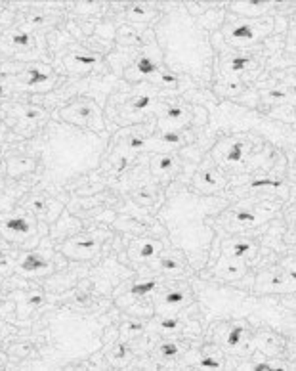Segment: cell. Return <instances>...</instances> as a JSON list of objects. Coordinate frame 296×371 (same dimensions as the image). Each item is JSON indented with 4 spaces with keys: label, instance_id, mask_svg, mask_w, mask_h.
<instances>
[{
    "label": "cell",
    "instance_id": "obj_32",
    "mask_svg": "<svg viewBox=\"0 0 296 371\" xmlns=\"http://www.w3.org/2000/svg\"><path fill=\"white\" fill-rule=\"evenodd\" d=\"M214 88H216L218 94H224V96H237V94L243 92L245 84H243V81L237 79V77H230V79H224L222 83L216 84Z\"/></svg>",
    "mask_w": 296,
    "mask_h": 371
},
{
    "label": "cell",
    "instance_id": "obj_42",
    "mask_svg": "<svg viewBox=\"0 0 296 371\" xmlns=\"http://www.w3.org/2000/svg\"><path fill=\"white\" fill-rule=\"evenodd\" d=\"M266 99H270V102H283V99H288L290 98V94H288L287 88H273V91H268L266 94Z\"/></svg>",
    "mask_w": 296,
    "mask_h": 371
},
{
    "label": "cell",
    "instance_id": "obj_17",
    "mask_svg": "<svg viewBox=\"0 0 296 371\" xmlns=\"http://www.w3.org/2000/svg\"><path fill=\"white\" fill-rule=\"evenodd\" d=\"M155 111H159V121L165 126L166 123L172 124V126H184V124L190 121V108L186 106H176V104H168V106H161L157 102Z\"/></svg>",
    "mask_w": 296,
    "mask_h": 371
},
{
    "label": "cell",
    "instance_id": "obj_29",
    "mask_svg": "<svg viewBox=\"0 0 296 371\" xmlns=\"http://www.w3.org/2000/svg\"><path fill=\"white\" fill-rule=\"evenodd\" d=\"M96 64H99L98 56H94V54H83V52L73 54V56H69V58L66 59L67 69H71V71L90 69V67H94Z\"/></svg>",
    "mask_w": 296,
    "mask_h": 371
},
{
    "label": "cell",
    "instance_id": "obj_20",
    "mask_svg": "<svg viewBox=\"0 0 296 371\" xmlns=\"http://www.w3.org/2000/svg\"><path fill=\"white\" fill-rule=\"evenodd\" d=\"M16 81L17 88H23V91H29V88H37V86H41V84L46 83H54V77L46 71H42L41 67H29L25 73L17 75L14 77Z\"/></svg>",
    "mask_w": 296,
    "mask_h": 371
},
{
    "label": "cell",
    "instance_id": "obj_6",
    "mask_svg": "<svg viewBox=\"0 0 296 371\" xmlns=\"http://www.w3.org/2000/svg\"><path fill=\"white\" fill-rule=\"evenodd\" d=\"M124 79L130 81V83L148 79L151 83L159 84V86H166V88H176V86L180 84L178 75L163 69V67L157 64L155 59L149 58V56H140V58L134 59L130 66L126 67Z\"/></svg>",
    "mask_w": 296,
    "mask_h": 371
},
{
    "label": "cell",
    "instance_id": "obj_22",
    "mask_svg": "<svg viewBox=\"0 0 296 371\" xmlns=\"http://www.w3.org/2000/svg\"><path fill=\"white\" fill-rule=\"evenodd\" d=\"M37 161L29 155H10L6 159V171L12 178H19L27 173H33Z\"/></svg>",
    "mask_w": 296,
    "mask_h": 371
},
{
    "label": "cell",
    "instance_id": "obj_50",
    "mask_svg": "<svg viewBox=\"0 0 296 371\" xmlns=\"http://www.w3.org/2000/svg\"><path fill=\"white\" fill-rule=\"evenodd\" d=\"M2 278H4V272L0 270V283H2Z\"/></svg>",
    "mask_w": 296,
    "mask_h": 371
},
{
    "label": "cell",
    "instance_id": "obj_34",
    "mask_svg": "<svg viewBox=\"0 0 296 371\" xmlns=\"http://www.w3.org/2000/svg\"><path fill=\"white\" fill-rule=\"evenodd\" d=\"M157 285H159V281L157 280L140 281V283H136V285H132V287L128 289V297H130L132 301H138V298L148 297V295H151V293L155 291Z\"/></svg>",
    "mask_w": 296,
    "mask_h": 371
},
{
    "label": "cell",
    "instance_id": "obj_4",
    "mask_svg": "<svg viewBox=\"0 0 296 371\" xmlns=\"http://www.w3.org/2000/svg\"><path fill=\"white\" fill-rule=\"evenodd\" d=\"M273 31L272 17H262V19H243V17H233L231 21L224 27V39L226 42L233 44L235 48H250L256 42L266 39Z\"/></svg>",
    "mask_w": 296,
    "mask_h": 371
},
{
    "label": "cell",
    "instance_id": "obj_27",
    "mask_svg": "<svg viewBox=\"0 0 296 371\" xmlns=\"http://www.w3.org/2000/svg\"><path fill=\"white\" fill-rule=\"evenodd\" d=\"M151 263H155L157 268H161V270L168 274V276H178V274L184 270V260H181L180 256L170 255V253H161V255L157 256L155 260H151Z\"/></svg>",
    "mask_w": 296,
    "mask_h": 371
},
{
    "label": "cell",
    "instance_id": "obj_1",
    "mask_svg": "<svg viewBox=\"0 0 296 371\" xmlns=\"http://www.w3.org/2000/svg\"><path fill=\"white\" fill-rule=\"evenodd\" d=\"M228 201L222 198H201L191 191H180L166 201L161 211V220L168 230L170 243L184 251L193 268H205L210 256L214 231L206 218L224 211Z\"/></svg>",
    "mask_w": 296,
    "mask_h": 371
},
{
    "label": "cell",
    "instance_id": "obj_26",
    "mask_svg": "<svg viewBox=\"0 0 296 371\" xmlns=\"http://www.w3.org/2000/svg\"><path fill=\"white\" fill-rule=\"evenodd\" d=\"M132 356H134V350L130 348V345L121 341V343H117L115 347L107 352V360H109V363L113 368H123V365L130 362Z\"/></svg>",
    "mask_w": 296,
    "mask_h": 371
},
{
    "label": "cell",
    "instance_id": "obj_47",
    "mask_svg": "<svg viewBox=\"0 0 296 371\" xmlns=\"http://www.w3.org/2000/svg\"><path fill=\"white\" fill-rule=\"evenodd\" d=\"M12 96V86L6 83H0V99H6Z\"/></svg>",
    "mask_w": 296,
    "mask_h": 371
},
{
    "label": "cell",
    "instance_id": "obj_16",
    "mask_svg": "<svg viewBox=\"0 0 296 371\" xmlns=\"http://www.w3.org/2000/svg\"><path fill=\"white\" fill-rule=\"evenodd\" d=\"M256 249L258 247H256V243L253 240H231L224 243L222 253L226 258L245 263V260L256 255Z\"/></svg>",
    "mask_w": 296,
    "mask_h": 371
},
{
    "label": "cell",
    "instance_id": "obj_14",
    "mask_svg": "<svg viewBox=\"0 0 296 371\" xmlns=\"http://www.w3.org/2000/svg\"><path fill=\"white\" fill-rule=\"evenodd\" d=\"M10 113L16 117L17 123L21 126H34V124L44 123L48 119V111L41 106H33V104H19L10 109Z\"/></svg>",
    "mask_w": 296,
    "mask_h": 371
},
{
    "label": "cell",
    "instance_id": "obj_2",
    "mask_svg": "<svg viewBox=\"0 0 296 371\" xmlns=\"http://www.w3.org/2000/svg\"><path fill=\"white\" fill-rule=\"evenodd\" d=\"M157 42L166 67L206 81L210 77L214 52L206 31L186 6H174L157 25Z\"/></svg>",
    "mask_w": 296,
    "mask_h": 371
},
{
    "label": "cell",
    "instance_id": "obj_46",
    "mask_svg": "<svg viewBox=\"0 0 296 371\" xmlns=\"http://www.w3.org/2000/svg\"><path fill=\"white\" fill-rule=\"evenodd\" d=\"M46 21V17L41 16V14H31V16H27V23L29 25H42Z\"/></svg>",
    "mask_w": 296,
    "mask_h": 371
},
{
    "label": "cell",
    "instance_id": "obj_10",
    "mask_svg": "<svg viewBox=\"0 0 296 371\" xmlns=\"http://www.w3.org/2000/svg\"><path fill=\"white\" fill-rule=\"evenodd\" d=\"M213 155L222 167L243 165L248 155V142L239 138V140H231L228 144H220Z\"/></svg>",
    "mask_w": 296,
    "mask_h": 371
},
{
    "label": "cell",
    "instance_id": "obj_35",
    "mask_svg": "<svg viewBox=\"0 0 296 371\" xmlns=\"http://www.w3.org/2000/svg\"><path fill=\"white\" fill-rule=\"evenodd\" d=\"M184 142H186V136H184L180 131H176V129L165 131L157 138V144H159V146H165V148H176V146H181Z\"/></svg>",
    "mask_w": 296,
    "mask_h": 371
},
{
    "label": "cell",
    "instance_id": "obj_36",
    "mask_svg": "<svg viewBox=\"0 0 296 371\" xmlns=\"http://www.w3.org/2000/svg\"><path fill=\"white\" fill-rule=\"evenodd\" d=\"M153 138H148L146 134H138V136H130L128 140H126V149L130 151V153H136V151H144V149L148 148L149 144H151Z\"/></svg>",
    "mask_w": 296,
    "mask_h": 371
},
{
    "label": "cell",
    "instance_id": "obj_40",
    "mask_svg": "<svg viewBox=\"0 0 296 371\" xmlns=\"http://www.w3.org/2000/svg\"><path fill=\"white\" fill-rule=\"evenodd\" d=\"M181 320L180 318H174V316H168V318H163L161 322H159V327L161 331H165V333H174V331H178L181 327Z\"/></svg>",
    "mask_w": 296,
    "mask_h": 371
},
{
    "label": "cell",
    "instance_id": "obj_39",
    "mask_svg": "<svg viewBox=\"0 0 296 371\" xmlns=\"http://www.w3.org/2000/svg\"><path fill=\"white\" fill-rule=\"evenodd\" d=\"M157 354L161 356V358H174V356L181 354V348L178 343H174V341H165V343H161L159 348H157Z\"/></svg>",
    "mask_w": 296,
    "mask_h": 371
},
{
    "label": "cell",
    "instance_id": "obj_3",
    "mask_svg": "<svg viewBox=\"0 0 296 371\" xmlns=\"http://www.w3.org/2000/svg\"><path fill=\"white\" fill-rule=\"evenodd\" d=\"M103 149L106 142L96 132L81 131L73 124L48 123L41 138L44 178L66 182L92 171L99 165Z\"/></svg>",
    "mask_w": 296,
    "mask_h": 371
},
{
    "label": "cell",
    "instance_id": "obj_23",
    "mask_svg": "<svg viewBox=\"0 0 296 371\" xmlns=\"http://www.w3.org/2000/svg\"><path fill=\"white\" fill-rule=\"evenodd\" d=\"M190 301V293L186 289H170L166 291L163 298L159 301V310L161 312H168V310H178L181 306Z\"/></svg>",
    "mask_w": 296,
    "mask_h": 371
},
{
    "label": "cell",
    "instance_id": "obj_28",
    "mask_svg": "<svg viewBox=\"0 0 296 371\" xmlns=\"http://www.w3.org/2000/svg\"><path fill=\"white\" fill-rule=\"evenodd\" d=\"M178 167V159L170 153H157L151 161V171L157 176H165V174L172 173Z\"/></svg>",
    "mask_w": 296,
    "mask_h": 371
},
{
    "label": "cell",
    "instance_id": "obj_13",
    "mask_svg": "<svg viewBox=\"0 0 296 371\" xmlns=\"http://www.w3.org/2000/svg\"><path fill=\"white\" fill-rule=\"evenodd\" d=\"M163 243L159 240L132 241L128 247V258L132 263H151L163 253Z\"/></svg>",
    "mask_w": 296,
    "mask_h": 371
},
{
    "label": "cell",
    "instance_id": "obj_44",
    "mask_svg": "<svg viewBox=\"0 0 296 371\" xmlns=\"http://www.w3.org/2000/svg\"><path fill=\"white\" fill-rule=\"evenodd\" d=\"M44 301H46L44 295L37 291L33 295H29V298H27V306H29V308H41V306L44 305Z\"/></svg>",
    "mask_w": 296,
    "mask_h": 371
},
{
    "label": "cell",
    "instance_id": "obj_45",
    "mask_svg": "<svg viewBox=\"0 0 296 371\" xmlns=\"http://www.w3.org/2000/svg\"><path fill=\"white\" fill-rule=\"evenodd\" d=\"M10 352H17L14 356H19V358H25V356H29L33 352V347H29V345H16V347H12Z\"/></svg>",
    "mask_w": 296,
    "mask_h": 371
},
{
    "label": "cell",
    "instance_id": "obj_30",
    "mask_svg": "<svg viewBox=\"0 0 296 371\" xmlns=\"http://www.w3.org/2000/svg\"><path fill=\"white\" fill-rule=\"evenodd\" d=\"M245 337H247V327L243 323H235L224 337V345L228 350H237L243 343H245Z\"/></svg>",
    "mask_w": 296,
    "mask_h": 371
},
{
    "label": "cell",
    "instance_id": "obj_7",
    "mask_svg": "<svg viewBox=\"0 0 296 371\" xmlns=\"http://www.w3.org/2000/svg\"><path fill=\"white\" fill-rule=\"evenodd\" d=\"M109 240V231L106 230H90L86 234H79L71 240H67L61 245V253L69 258L77 260H88L96 256L103 247V243Z\"/></svg>",
    "mask_w": 296,
    "mask_h": 371
},
{
    "label": "cell",
    "instance_id": "obj_9",
    "mask_svg": "<svg viewBox=\"0 0 296 371\" xmlns=\"http://www.w3.org/2000/svg\"><path fill=\"white\" fill-rule=\"evenodd\" d=\"M293 291H295L293 278H288L287 274L277 268L266 270L256 280V293H293Z\"/></svg>",
    "mask_w": 296,
    "mask_h": 371
},
{
    "label": "cell",
    "instance_id": "obj_24",
    "mask_svg": "<svg viewBox=\"0 0 296 371\" xmlns=\"http://www.w3.org/2000/svg\"><path fill=\"white\" fill-rule=\"evenodd\" d=\"M52 205H54V201L48 198H44V196H33V198H29L25 201V209L31 211L34 216L44 218V220H46V218H54Z\"/></svg>",
    "mask_w": 296,
    "mask_h": 371
},
{
    "label": "cell",
    "instance_id": "obj_43",
    "mask_svg": "<svg viewBox=\"0 0 296 371\" xmlns=\"http://www.w3.org/2000/svg\"><path fill=\"white\" fill-rule=\"evenodd\" d=\"M197 368H208V370H222V362H218L216 358H210L206 356L203 360H199Z\"/></svg>",
    "mask_w": 296,
    "mask_h": 371
},
{
    "label": "cell",
    "instance_id": "obj_48",
    "mask_svg": "<svg viewBox=\"0 0 296 371\" xmlns=\"http://www.w3.org/2000/svg\"><path fill=\"white\" fill-rule=\"evenodd\" d=\"M12 266H16V264L12 263L8 256H0V270H2V272H4V270H10Z\"/></svg>",
    "mask_w": 296,
    "mask_h": 371
},
{
    "label": "cell",
    "instance_id": "obj_38",
    "mask_svg": "<svg viewBox=\"0 0 296 371\" xmlns=\"http://www.w3.org/2000/svg\"><path fill=\"white\" fill-rule=\"evenodd\" d=\"M132 198L140 205H153L155 203V191L149 190L148 186H141V188H138V190L132 193Z\"/></svg>",
    "mask_w": 296,
    "mask_h": 371
},
{
    "label": "cell",
    "instance_id": "obj_33",
    "mask_svg": "<svg viewBox=\"0 0 296 371\" xmlns=\"http://www.w3.org/2000/svg\"><path fill=\"white\" fill-rule=\"evenodd\" d=\"M126 16L130 17L132 21H140V23H144V21H151L157 14L155 10L149 8L148 4H132L130 8L126 10Z\"/></svg>",
    "mask_w": 296,
    "mask_h": 371
},
{
    "label": "cell",
    "instance_id": "obj_12",
    "mask_svg": "<svg viewBox=\"0 0 296 371\" xmlns=\"http://www.w3.org/2000/svg\"><path fill=\"white\" fill-rule=\"evenodd\" d=\"M275 207H247V209H239L231 215V222L237 226H245V228H253V226H260V224L268 222L273 215H275Z\"/></svg>",
    "mask_w": 296,
    "mask_h": 371
},
{
    "label": "cell",
    "instance_id": "obj_11",
    "mask_svg": "<svg viewBox=\"0 0 296 371\" xmlns=\"http://www.w3.org/2000/svg\"><path fill=\"white\" fill-rule=\"evenodd\" d=\"M157 96L151 92H144L140 96L132 98L128 104L121 108V123H134L136 119H141L146 113L155 111Z\"/></svg>",
    "mask_w": 296,
    "mask_h": 371
},
{
    "label": "cell",
    "instance_id": "obj_31",
    "mask_svg": "<svg viewBox=\"0 0 296 371\" xmlns=\"http://www.w3.org/2000/svg\"><path fill=\"white\" fill-rule=\"evenodd\" d=\"M8 42L12 48L16 50H31L34 46L33 35L23 29H14L8 33Z\"/></svg>",
    "mask_w": 296,
    "mask_h": 371
},
{
    "label": "cell",
    "instance_id": "obj_5",
    "mask_svg": "<svg viewBox=\"0 0 296 371\" xmlns=\"http://www.w3.org/2000/svg\"><path fill=\"white\" fill-rule=\"evenodd\" d=\"M56 115L66 124H73V126H79V129H90L96 134H101L106 131L101 108L90 98L73 99L67 106L59 108Z\"/></svg>",
    "mask_w": 296,
    "mask_h": 371
},
{
    "label": "cell",
    "instance_id": "obj_41",
    "mask_svg": "<svg viewBox=\"0 0 296 371\" xmlns=\"http://www.w3.org/2000/svg\"><path fill=\"white\" fill-rule=\"evenodd\" d=\"M119 41L123 42V44H138L140 42V35L134 33L130 27H123L119 31Z\"/></svg>",
    "mask_w": 296,
    "mask_h": 371
},
{
    "label": "cell",
    "instance_id": "obj_15",
    "mask_svg": "<svg viewBox=\"0 0 296 371\" xmlns=\"http://www.w3.org/2000/svg\"><path fill=\"white\" fill-rule=\"evenodd\" d=\"M52 268V263L50 258H46L41 253L37 251H31V253H25L19 260L16 263V270L23 276H34V274H42Z\"/></svg>",
    "mask_w": 296,
    "mask_h": 371
},
{
    "label": "cell",
    "instance_id": "obj_49",
    "mask_svg": "<svg viewBox=\"0 0 296 371\" xmlns=\"http://www.w3.org/2000/svg\"><path fill=\"white\" fill-rule=\"evenodd\" d=\"M4 138H6V126L0 123V142L4 140Z\"/></svg>",
    "mask_w": 296,
    "mask_h": 371
},
{
    "label": "cell",
    "instance_id": "obj_8",
    "mask_svg": "<svg viewBox=\"0 0 296 371\" xmlns=\"http://www.w3.org/2000/svg\"><path fill=\"white\" fill-rule=\"evenodd\" d=\"M0 234L8 241H23L37 234V226L25 215H8L0 218Z\"/></svg>",
    "mask_w": 296,
    "mask_h": 371
},
{
    "label": "cell",
    "instance_id": "obj_21",
    "mask_svg": "<svg viewBox=\"0 0 296 371\" xmlns=\"http://www.w3.org/2000/svg\"><path fill=\"white\" fill-rule=\"evenodd\" d=\"M214 274H216L220 280L235 281L241 280V278H245L247 266H245V263H239V260H231V258L222 256L220 263L214 266Z\"/></svg>",
    "mask_w": 296,
    "mask_h": 371
},
{
    "label": "cell",
    "instance_id": "obj_37",
    "mask_svg": "<svg viewBox=\"0 0 296 371\" xmlns=\"http://www.w3.org/2000/svg\"><path fill=\"white\" fill-rule=\"evenodd\" d=\"M144 330H146V323L140 322V320H132V322L123 323V327H121V335L126 339L138 337Z\"/></svg>",
    "mask_w": 296,
    "mask_h": 371
},
{
    "label": "cell",
    "instance_id": "obj_19",
    "mask_svg": "<svg viewBox=\"0 0 296 371\" xmlns=\"http://www.w3.org/2000/svg\"><path fill=\"white\" fill-rule=\"evenodd\" d=\"M273 8V2H233L230 12L243 19H260Z\"/></svg>",
    "mask_w": 296,
    "mask_h": 371
},
{
    "label": "cell",
    "instance_id": "obj_25",
    "mask_svg": "<svg viewBox=\"0 0 296 371\" xmlns=\"http://www.w3.org/2000/svg\"><path fill=\"white\" fill-rule=\"evenodd\" d=\"M250 67H255V59L247 56V54H237V56H231L230 59L224 61V73L230 75V77H235V75H241L248 71Z\"/></svg>",
    "mask_w": 296,
    "mask_h": 371
},
{
    "label": "cell",
    "instance_id": "obj_18",
    "mask_svg": "<svg viewBox=\"0 0 296 371\" xmlns=\"http://www.w3.org/2000/svg\"><path fill=\"white\" fill-rule=\"evenodd\" d=\"M226 176L222 171H216V169H203L195 174V186L199 190L205 191V193H214V191H220L226 188Z\"/></svg>",
    "mask_w": 296,
    "mask_h": 371
}]
</instances>
